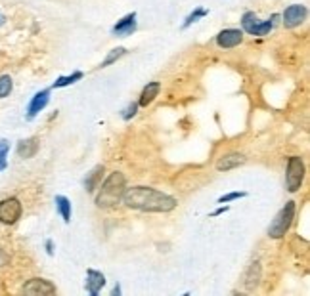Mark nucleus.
I'll list each match as a JSON object with an SVG mask.
<instances>
[{
  "label": "nucleus",
  "mask_w": 310,
  "mask_h": 296,
  "mask_svg": "<svg viewBox=\"0 0 310 296\" xmlns=\"http://www.w3.org/2000/svg\"><path fill=\"white\" fill-rule=\"evenodd\" d=\"M159 90H161V84H159V83H148V86H146L144 90H142V94H140L138 105L148 107L153 101V99L157 98Z\"/></svg>",
  "instance_id": "obj_16"
},
{
  "label": "nucleus",
  "mask_w": 310,
  "mask_h": 296,
  "mask_svg": "<svg viewBox=\"0 0 310 296\" xmlns=\"http://www.w3.org/2000/svg\"><path fill=\"white\" fill-rule=\"evenodd\" d=\"M245 163V157L242 153H228L224 157H220L219 163H217V170L220 172H228V170H234V168L242 167Z\"/></svg>",
  "instance_id": "obj_11"
},
{
  "label": "nucleus",
  "mask_w": 310,
  "mask_h": 296,
  "mask_svg": "<svg viewBox=\"0 0 310 296\" xmlns=\"http://www.w3.org/2000/svg\"><path fill=\"white\" fill-rule=\"evenodd\" d=\"M8 149H10V144H8L6 140H0V170H4V168H6Z\"/></svg>",
  "instance_id": "obj_23"
},
{
  "label": "nucleus",
  "mask_w": 310,
  "mask_h": 296,
  "mask_svg": "<svg viewBox=\"0 0 310 296\" xmlns=\"http://www.w3.org/2000/svg\"><path fill=\"white\" fill-rule=\"evenodd\" d=\"M12 76L10 75H2L0 76V99L10 96V92H12Z\"/></svg>",
  "instance_id": "obj_20"
},
{
  "label": "nucleus",
  "mask_w": 310,
  "mask_h": 296,
  "mask_svg": "<svg viewBox=\"0 0 310 296\" xmlns=\"http://www.w3.org/2000/svg\"><path fill=\"white\" fill-rule=\"evenodd\" d=\"M125 53H127V50H125V48H115V50H111V53L107 56L106 60H104V63H102L100 67H107V65H111L113 61H117L121 56H125Z\"/></svg>",
  "instance_id": "obj_22"
},
{
  "label": "nucleus",
  "mask_w": 310,
  "mask_h": 296,
  "mask_svg": "<svg viewBox=\"0 0 310 296\" xmlns=\"http://www.w3.org/2000/svg\"><path fill=\"white\" fill-rule=\"evenodd\" d=\"M243 42V31L240 29H224L217 35V44L220 48H235Z\"/></svg>",
  "instance_id": "obj_9"
},
{
  "label": "nucleus",
  "mask_w": 310,
  "mask_h": 296,
  "mask_svg": "<svg viewBox=\"0 0 310 296\" xmlns=\"http://www.w3.org/2000/svg\"><path fill=\"white\" fill-rule=\"evenodd\" d=\"M50 101V90H40L37 92L29 103V109H27V119H33L37 113H40Z\"/></svg>",
  "instance_id": "obj_10"
},
{
  "label": "nucleus",
  "mask_w": 310,
  "mask_h": 296,
  "mask_svg": "<svg viewBox=\"0 0 310 296\" xmlns=\"http://www.w3.org/2000/svg\"><path fill=\"white\" fill-rule=\"evenodd\" d=\"M102 174H104V167H102V165L92 168L90 174H86V180H84V190H86V193H94V191L98 190L100 182H102Z\"/></svg>",
  "instance_id": "obj_15"
},
{
  "label": "nucleus",
  "mask_w": 310,
  "mask_h": 296,
  "mask_svg": "<svg viewBox=\"0 0 310 296\" xmlns=\"http://www.w3.org/2000/svg\"><path fill=\"white\" fill-rule=\"evenodd\" d=\"M121 201L129 208L144 210V212H171L178 205V201L173 195L153 190V187H146V185L125 190Z\"/></svg>",
  "instance_id": "obj_1"
},
{
  "label": "nucleus",
  "mask_w": 310,
  "mask_h": 296,
  "mask_svg": "<svg viewBox=\"0 0 310 296\" xmlns=\"http://www.w3.org/2000/svg\"><path fill=\"white\" fill-rule=\"evenodd\" d=\"M304 15H306V8L303 4H293L283 12V27L293 29L297 25H301L304 21Z\"/></svg>",
  "instance_id": "obj_8"
},
{
  "label": "nucleus",
  "mask_w": 310,
  "mask_h": 296,
  "mask_svg": "<svg viewBox=\"0 0 310 296\" xmlns=\"http://www.w3.org/2000/svg\"><path fill=\"white\" fill-rule=\"evenodd\" d=\"M46 252H48V254H54V243L52 241H46Z\"/></svg>",
  "instance_id": "obj_27"
},
{
  "label": "nucleus",
  "mask_w": 310,
  "mask_h": 296,
  "mask_svg": "<svg viewBox=\"0 0 310 296\" xmlns=\"http://www.w3.org/2000/svg\"><path fill=\"white\" fill-rule=\"evenodd\" d=\"M242 197H247L245 191H234V193H228V195L219 197V203H230V201H235V199H242Z\"/></svg>",
  "instance_id": "obj_24"
},
{
  "label": "nucleus",
  "mask_w": 310,
  "mask_h": 296,
  "mask_svg": "<svg viewBox=\"0 0 310 296\" xmlns=\"http://www.w3.org/2000/svg\"><path fill=\"white\" fill-rule=\"evenodd\" d=\"M125 183H127V180H125L123 172H111L96 195V206L98 208H113L115 205H119L123 193L127 190Z\"/></svg>",
  "instance_id": "obj_2"
},
{
  "label": "nucleus",
  "mask_w": 310,
  "mask_h": 296,
  "mask_svg": "<svg viewBox=\"0 0 310 296\" xmlns=\"http://www.w3.org/2000/svg\"><path fill=\"white\" fill-rule=\"evenodd\" d=\"M104 285H106V275L96 272V270H88L86 272V290L92 296H98L100 290L104 289Z\"/></svg>",
  "instance_id": "obj_12"
},
{
  "label": "nucleus",
  "mask_w": 310,
  "mask_h": 296,
  "mask_svg": "<svg viewBox=\"0 0 310 296\" xmlns=\"http://www.w3.org/2000/svg\"><path fill=\"white\" fill-rule=\"evenodd\" d=\"M81 78H83V73H81V71H77V73H73V75L69 76H60V78L52 84V88H63V86H69V84L77 83V80H81Z\"/></svg>",
  "instance_id": "obj_19"
},
{
  "label": "nucleus",
  "mask_w": 310,
  "mask_h": 296,
  "mask_svg": "<svg viewBox=\"0 0 310 296\" xmlns=\"http://www.w3.org/2000/svg\"><path fill=\"white\" fill-rule=\"evenodd\" d=\"M136 111H138V103H130V105L123 111V119H125V121H129V119H132V117L136 115Z\"/></svg>",
  "instance_id": "obj_25"
},
{
  "label": "nucleus",
  "mask_w": 310,
  "mask_h": 296,
  "mask_svg": "<svg viewBox=\"0 0 310 296\" xmlns=\"http://www.w3.org/2000/svg\"><path fill=\"white\" fill-rule=\"evenodd\" d=\"M2 21H4V17H2V15H0V23H2Z\"/></svg>",
  "instance_id": "obj_29"
},
{
  "label": "nucleus",
  "mask_w": 310,
  "mask_h": 296,
  "mask_svg": "<svg viewBox=\"0 0 310 296\" xmlns=\"http://www.w3.org/2000/svg\"><path fill=\"white\" fill-rule=\"evenodd\" d=\"M121 294V287L119 285H115V289H113V296H119Z\"/></svg>",
  "instance_id": "obj_28"
},
{
  "label": "nucleus",
  "mask_w": 310,
  "mask_h": 296,
  "mask_svg": "<svg viewBox=\"0 0 310 296\" xmlns=\"http://www.w3.org/2000/svg\"><path fill=\"white\" fill-rule=\"evenodd\" d=\"M134 31H136V14H129L113 27V35H132Z\"/></svg>",
  "instance_id": "obj_13"
},
{
  "label": "nucleus",
  "mask_w": 310,
  "mask_h": 296,
  "mask_svg": "<svg viewBox=\"0 0 310 296\" xmlns=\"http://www.w3.org/2000/svg\"><path fill=\"white\" fill-rule=\"evenodd\" d=\"M304 180V165L301 157H289L288 159V174H285V183L291 193H295Z\"/></svg>",
  "instance_id": "obj_4"
},
{
  "label": "nucleus",
  "mask_w": 310,
  "mask_h": 296,
  "mask_svg": "<svg viewBox=\"0 0 310 296\" xmlns=\"http://www.w3.org/2000/svg\"><path fill=\"white\" fill-rule=\"evenodd\" d=\"M56 208H58L60 216L63 218V222L69 224L71 222V201L67 197H63V195H58L56 197Z\"/></svg>",
  "instance_id": "obj_18"
},
{
  "label": "nucleus",
  "mask_w": 310,
  "mask_h": 296,
  "mask_svg": "<svg viewBox=\"0 0 310 296\" xmlns=\"http://www.w3.org/2000/svg\"><path fill=\"white\" fill-rule=\"evenodd\" d=\"M38 151V140L37 138H27V140H21L19 145H17V155L21 159H31L35 157V153Z\"/></svg>",
  "instance_id": "obj_14"
},
{
  "label": "nucleus",
  "mask_w": 310,
  "mask_h": 296,
  "mask_svg": "<svg viewBox=\"0 0 310 296\" xmlns=\"http://www.w3.org/2000/svg\"><path fill=\"white\" fill-rule=\"evenodd\" d=\"M242 27L245 33H249V35H255V37H265L268 35L274 27V21H260L257 17V14H253V12H245L242 17Z\"/></svg>",
  "instance_id": "obj_5"
},
{
  "label": "nucleus",
  "mask_w": 310,
  "mask_h": 296,
  "mask_svg": "<svg viewBox=\"0 0 310 296\" xmlns=\"http://www.w3.org/2000/svg\"><path fill=\"white\" fill-rule=\"evenodd\" d=\"M21 203L19 199L8 197L4 201H0V224L4 226H12L21 218Z\"/></svg>",
  "instance_id": "obj_6"
},
{
  "label": "nucleus",
  "mask_w": 310,
  "mask_h": 296,
  "mask_svg": "<svg viewBox=\"0 0 310 296\" xmlns=\"http://www.w3.org/2000/svg\"><path fill=\"white\" fill-rule=\"evenodd\" d=\"M228 208H230V206H226V205H224V206H220V208H217V210H214V212H212L211 216H220V214H222V212H226Z\"/></svg>",
  "instance_id": "obj_26"
},
{
  "label": "nucleus",
  "mask_w": 310,
  "mask_h": 296,
  "mask_svg": "<svg viewBox=\"0 0 310 296\" xmlns=\"http://www.w3.org/2000/svg\"><path fill=\"white\" fill-rule=\"evenodd\" d=\"M207 14H209V12H207L205 8H197L194 14H189L188 17H186V21H184V25H182V29H188L192 23H196L197 19H199V17H205Z\"/></svg>",
  "instance_id": "obj_21"
},
{
  "label": "nucleus",
  "mask_w": 310,
  "mask_h": 296,
  "mask_svg": "<svg viewBox=\"0 0 310 296\" xmlns=\"http://www.w3.org/2000/svg\"><path fill=\"white\" fill-rule=\"evenodd\" d=\"M293 218H295V203L289 201V203H285V206L281 208L280 212L276 214V218H274L270 228H268V235L272 237V239H281L289 231V228H291Z\"/></svg>",
  "instance_id": "obj_3"
},
{
  "label": "nucleus",
  "mask_w": 310,
  "mask_h": 296,
  "mask_svg": "<svg viewBox=\"0 0 310 296\" xmlns=\"http://www.w3.org/2000/svg\"><path fill=\"white\" fill-rule=\"evenodd\" d=\"M258 281H260V264L258 262H251L249 270L245 274V289L253 290L258 285Z\"/></svg>",
  "instance_id": "obj_17"
},
{
  "label": "nucleus",
  "mask_w": 310,
  "mask_h": 296,
  "mask_svg": "<svg viewBox=\"0 0 310 296\" xmlns=\"http://www.w3.org/2000/svg\"><path fill=\"white\" fill-rule=\"evenodd\" d=\"M23 294H31V296H48V294H56V285H52L46 279H29V281L23 285Z\"/></svg>",
  "instance_id": "obj_7"
}]
</instances>
